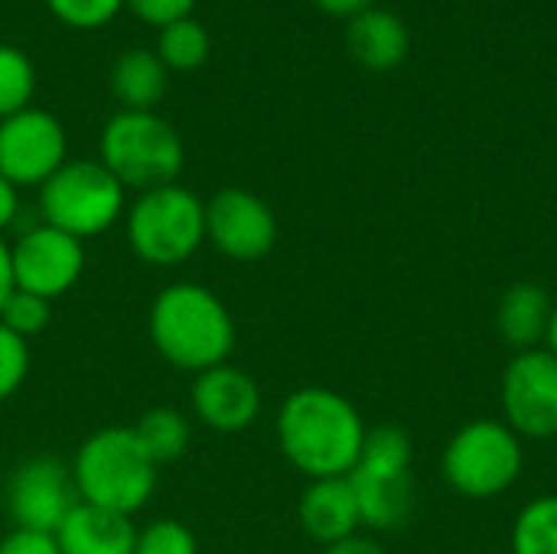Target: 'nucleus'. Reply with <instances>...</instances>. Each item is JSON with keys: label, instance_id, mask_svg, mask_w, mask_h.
I'll return each instance as SVG.
<instances>
[{"label": "nucleus", "instance_id": "7c9ffc66", "mask_svg": "<svg viewBox=\"0 0 557 554\" xmlns=\"http://www.w3.org/2000/svg\"><path fill=\"white\" fill-rule=\"evenodd\" d=\"M313 3H317L323 13H330V16H346V20H352L356 13L375 7V0H313Z\"/></svg>", "mask_w": 557, "mask_h": 554}, {"label": "nucleus", "instance_id": "1a4fd4ad", "mask_svg": "<svg viewBox=\"0 0 557 554\" xmlns=\"http://www.w3.org/2000/svg\"><path fill=\"white\" fill-rule=\"evenodd\" d=\"M65 127L42 108H23L0 121V176L16 189L42 186L69 157Z\"/></svg>", "mask_w": 557, "mask_h": 554}, {"label": "nucleus", "instance_id": "473e14b6", "mask_svg": "<svg viewBox=\"0 0 557 554\" xmlns=\"http://www.w3.org/2000/svg\"><path fill=\"white\" fill-rule=\"evenodd\" d=\"M16 291L13 284V261H10V245L7 238H0V307L7 304V297Z\"/></svg>", "mask_w": 557, "mask_h": 554}, {"label": "nucleus", "instance_id": "423d86ee", "mask_svg": "<svg viewBox=\"0 0 557 554\" xmlns=\"http://www.w3.org/2000/svg\"><path fill=\"white\" fill-rule=\"evenodd\" d=\"M127 212V189L101 160H65L39 186V222L85 242L114 229Z\"/></svg>", "mask_w": 557, "mask_h": 554}, {"label": "nucleus", "instance_id": "bb28decb", "mask_svg": "<svg viewBox=\"0 0 557 554\" xmlns=\"http://www.w3.org/2000/svg\"><path fill=\"white\" fill-rule=\"evenodd\" d=\"M29 376V343L0 323V402L13 398Z\"/></svg>", "mask_w": 557, "mask_h": 554}, {"label": "nucleus", "instance_id": "f257e3e1", "mask_svg": "<svg viewBox=\"0 0 557 554\" xmlns=\"http://www.w3.org/2000/svg\"><path fill=\"white\" fill-rule=\"evenodd\" d=\"M274 431L281 454L297 473L307 480H333L352 473L369 428L346 395L307 385L284 398Z\"/></svg>", "mask_w": 557, "mask_h": 554}, {"label": "nucleus", "instance_id": "a211bd4d", "mask_svg": "<svg viewBox=\"0 0 557 554\" xmlns=\"http://www.w3.org/2000/svg\"><path fill=\"white\" fill-rule=\"evenodd\" d=\"M62 554H134L137 526L131 516L78 503L55 532Z\"/></svg>", "mask_w": 557, "mask_h": 554}, {"label": "nucleus", "instance_id": "b1692460", "mask_svg": "<svg viewBox=\"0 0 557 554\" xmlns=\"http://www.w3.org/2000/svg\"><path fill=\"white\" fill-rule=\"evenodd\" d=\"M49 320H52V300L36 297L29 291H13L0 307V323L26 343L39 336L49 327Z\"/></svg>", "mask_w": 557, "mask_h": 554}, {"label": "nucleus", "instance_id": "2f4dec72", "mask_svg": "<svg viewBox=\"0 0 557 554\" xmlns=\"http://www.w3.org/2000/svg\"><path fill=\"white\" fill-rule=\"evenodd\" d=\"M323 554H385V552H382V545H379V542H372V539H366V535H352V539H346V542H336V545L323 549Z\"/></svg>", "mask_w": 557, "mask_h": 554}, {"label": "nucleus", "instance_id": "7ed1b4c3", "mask_svg": "<svg viewBox=\"0 0 557 554\" xmlns=\"http://www.w3.org/2000/svg\"><path fill=\"white\" fill-rule=\"evenodd\" d=\"M78 500L121 516L140 513L157 493V464L140 447L134 428L95 431L72 460Z\"/></svg>", "mask_w": 557, "mask_h": 554}, {"label": "nucleus", "instance_id": "a878e982", "mask_svg": "<svg viewBox=\"0 0 557 554\" xmlns=\"http://www.w3.org/2000/svg\"><path fill=\"white\" fill-rule=\"evenodd\" d=\"M46 7L72 29H98L124 10V0H46Z\"/></svg>", "mask_w": 557, "mask_h": 554}, {"label": "nucleus", "instance_id": "0eeeda50", "mask_svg": "<svg viewBox=\"0 0 557 554\" xmlns=\"http://www.w3.org/2000/svg\"><path fill=\"white\" fill-rule=\"evenodd\" d=\"M525 470L522 438L503 418L467 421L444 447L441 473L467 500H496L519 483Z\"/></svg>", "mask_w": 557, "mask_h": 554}, {"label": "nucleus", "instance_id": "6ab92c4d", "mask_svg": "<svg viewBox=\"0 0 557 554\" xmlns=\"http://www.w3.org/2000/svg\"><path fill=\"white\" fill-rule=\"evenodd\" d=\"M111 88L121 111H153L166 91V65L150 49H127L111 69Z\"/></svg>", "mask_w": 557, "mask_h": 554}, {"label": "nucleus", "instance_id": "6e6552de", "mask_svg": "<svg viewBox=\"0 0 557 554\" xmlns=\"http://www.w3.org/2000/svg\"><path fill=\"white\" fill-rule=\"evenodd\" d=\"M503 421L529 441L557 438V356L545 346L516 353L499 385Z\"/></svg>", "mask_w": 557, "mask_h": 554}, {"label": "nucleus", "instance_id": "9b49d317", "mask_svg": "<svg viewBox=\"0 0 557 554\" xmlns=\"http://www.w3.org/2000/svg\"><path fill=\"white\" fill-rule=\"evenodd\" d=\"M206 242L228 261H261L277 242L274 209L245 186H225L206 202Z\"/></svg>", "mask_w": 557, "mask_h": 554}, {"label": "nucleus", "instance_id": "aec40b11", "mask_svg": "<svg viewBox=\"0 0 557 554\" xmlns=\"http://www.w3.org/2000/svg\"><path fill=\"white\" fill-rule=\"evenodd\" d=\"M134 434L140 441V447L150 454V460L160 467V464H170V460H180L189 447V418L176 408H150L137 418L134 424Z\"/></svg>", "mask_w": 557, "mask_h": 554}, {"label": "nucleus", "instance_id": "c756f323", "mask_svg": "<svg viewBox=\"0 0 557 554\" xmlns=\"http://www.w3.org/2000/svg\"><path fill=\"white\" fill-rule=\"evenodd\" d=\"M16 219H20V189L7 176H0V238L7 229L16 225Z\"/></svg>", "mask_w": 557, "mask_h": 554}, {"label": "nucleus", "instance_id": "39448f33", "mask_svg": "<svg viewBox=\"0 0 557 554\" xmlns=\"http://www.w3.org/2000/svg\"><path fill=\"white\" fill-rule=\"evenodd\" d=\"M131 251L153 268L186 264L206 242V202L180 186L166 183L147 193H137L124 212Z\"/></svg>", "mask_w": 557, "mask_h": 554}, {"label": "nucleus", "instance_id": "72a5a7b5", "mask_svg": "<svg viewBox=\"0 0 557 554\" xmlns=\"http://www.w3.org/2000/svg\"><path fill=\"white\" fill-rule=\"evenodd\" d=\"M545 349H548V353H555V356H557V304H555V313H552V327H548V340H545Z\"/></svg>", "mask_w": 557, "mask_h": 554}, {"label": "nucleus", "instance_id": "f8f14e48", "mask_svg": "<svg viewBox=\"0 0 557 554\" xmlns=\"http://www.w3.org/2000/svg\"><path fill=\"white\" fill-rule=\"evenodd\" d=\"M78 503L82 500L72 480V467L52 457L23 460L7 483V513L13 529L55 535Z\"/></svg>", "mask_w": 557, "mask_h": 554}, {"label": "nucleus", "instance_id": "dca6fc26", "mask_svg": "<svg viewBox=\"0 0 557 554\" xmlns=\"http://www.w3.org/2000/svg\"><path fill=\"white\" fill-rule=\"evenodd\" d=\"M362 526L388 532L401 526L414 506V477L411 470H375V467H356L349 473Z\"/></svg>", "mask_w": 557, "mask_h": 554}, {"label": "nucleus", "instance_id": "2eb2a0df", "mask_svg": "<svg viewBox=\"0 0 557 554\" xmlns=\"http://www.w3.org/2000/svg\"><path fill=\"white\" fill-rule=\"evenodd\" d=\"M346 46H349V56L362 69L392 72L395 65L405 62V56L411 49V33L398 13L382 10V7H369L349 20Z\"/></svg>", "mask_w": 557, "mask_h": 554}, {"label": "nucleus", "instance_id": "9d476101", "mask_svg": "<svg viewBox=\"0 0 557 554\" xmlns=\"http://www.w3.org/2000/svg\"><path fill=\"white\" fill-rule=\"evenodd\" d=\"M10 261L16 291L55 300L78 284L85 271V242L46 222H36L16 235V242L10 245Z\"/></svg>", "mask_w": 557, "mask_h": 554}, {"label": "nucleus", "instance_id": "5701e85b", "mask_svg": "<svg viewBox=\"0 0 557 554\" xmlns=\"http://www.w3.org/2000/svg\"><path fill=\"white\" fill-rule=\"evenodd\" d=\"M33 91H36L33 59L16 46L0 42V121L29 108Z\"/></svg>", "mask_w": 557, "mask_h": 554}, {"label": "nucleus", "instance_id": "f3484780", "mask_svg": "<svg viewBox=\"0 0 557 554\" xmlns=\"http://www.w3.org/2000/svg\"><path fill=\"white\" fill-rule=\"evenodd\" d=\"M552 313H555V300L548 297L542 284L516 281L503 291L496 304V330L503 343L512 346L516 353L539 349L548 340Z\"/></svg>", "mask_w": 557, "mask_h": 554}, {"label": "nucleus", "instance_id": "4468645a", "mask_svg": "<svg viewBox=\"0 0 557 554\" xmlns=\"http://www.w3.org/2000/svg\"><path fill=\"white\" fill-rule=\"evenodd\" d=\"M297 516H300V529L323 549L359 535V526H362L349 477L310 480L300 496Z\"/></svg>", "mask_w": 557, "mask_h": 554}, {"label": "nucleus", "instance_id": "20e7f679", "mask_svg": "<svg viewBox=\"0 0 557 554\" xmlns=\"http://www.w3.org/2000/svg\"><path fill=\"white\" fill-rule=\"evenodd\" d=\"M98 160L124 189H157L176 183L186 163L180 131L157 111H117L98 140Z\"/></svg>", "mask_w": 557, "mask_h": 554}, {"label": "nucleus", "instance_id": "c85d7f7f", "mask_svg": "<svg viewBox=\"0 0 557 554\" xmlns=\"http://www.w3.org/2000/svg\"><path fill=\"white\" fill-rule=\"evenodd\" d=\"M0 554H62L55 535L33 532V529H13L0 539Z\"/></svg>", "mask_w": 557, "mask_h": 554}, {"label": "nucleus", "instance_id": "f03ea898", "mask_svg": "<svg viewBox=\"0 0 557 554\" xmlns=\"http://www.w3.org/2000/svg\"><path fill=\"white\" fill-rule=\"evenodd\" d=\"M153 349L180 372H206L228 362L235 349V317L225 300L196 281L163 287L147 313Z\"/></svg>", "mask_w": 557, "mask_h": 554}, {"label": "nucleus", "instance_id": "412c9836", "mask_svg": "<svg viewBox=\"0 0 557 554\" xmlns=\"http://www.w3.org/2000/svg\"><path fill=\"white\" fill-rule=\"evenodd\" d=\"M209 49H212L209 29L193 16H183L160 29L157 56L166 65V72H196L209 59Z\"/></svg>", "mask_w": 557, "mask_h": 554}, {"label": "nucleus", "instance_id": "ddd939ff", "mask_svg": "<svg viewBox=\"0 0 557 554\" xmlns=\"http://www.w3.org/2000/svg\"><path fill=\"white\" fill-rule=\"evenodd\" d=\"M189 402H193V415L219 434H242L261 415L258 382L232 362L199 372Z\"/></svg>", "mask_w": 557, "mask_h": 554}, {"label": "nucleus", "instance_id": "4be33fe9", "mask_svg": "<svg viewBox=\"0 0 557 554\" xmlns=\"http://www.w3.org/2000/svg\"><path fill=\"white\" fill-rule=\"evenodd\" d=\"M512 554H557V493L539 496L512 522Z\"/></svg>", "mask_w": 557, "mask_h": 554}, {"label": "nucleus", "instance_id": "cd10ccee", "mask_svg": "<svg viewBox=\"0 0 557 554\" xmlns=\"http://www.w3.org/2000/svg\"><path fill=\"white\" fill-rule=\"evenodd\" d=\"M124 7H131V13L150 26H170L183 16L193 13L196 0H124Z\"/></svg>", "mask_w": 557, "mask_h": 554}, {"label": "nucleus", "instance_id": "393cba45", "mask_svg": "<svg viewBox=\"0 0 557 554\" xmlns=\"http://www.w3.org/2000/svg\"><path fill=\"white\" fill-rule=\"evenodd\" d=\"M134 554H199V542L189 526L176 519H153L137 529Z\"/></svg>", "mask_w": 557, "mask_h": 554}]
</instances>
